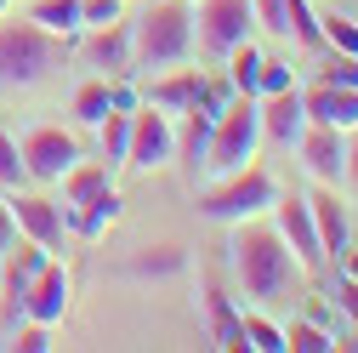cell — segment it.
<instances>
[{"mask_svg":"<svg viewBox=\"0 0 358 353\" xmlns=\"http://www.w3.org/2000/svg\"><path fill=\"white\" fill-rule=\"evenodd\" d=\"M239 234H234V274H239V291L250 296V302H290V291L307 279L301 274V262L290 256V245L279 240V228H267V223H256V216H245V223H234Z\"/></svg>","mask_w":358,"mask_h":353,"instance_id":"obj_1","label":"cell"},{"mask_svg":"<svg viewBox=\"0 0 358 353\" xmlns=\"http://www.w3.org/2000/svg\"><path fill=\"white\" fill-rule=\"evenodd\" d=\"M194 57V0H154L131 23V69H176Z\"/></svg>","mask_w":358,"mask_h":353,"instance_id":"obj_2","label":"cell"},{"mask_svg":"<svg viewBox=\"0 0 358 353\" xmlns=\"http://www.w3.org/2000/svg\"><path fill=\"white\" fill-rule=\"evenodd\" d=\"M69 57V40L29 23H0V85L6 92H23V85H40L52 69H63Z\"/></svg>","mask_w":358,"mask_h":353,"instance_id":"obj_3","label":"cell"},{"mask_svg":"<svg viewBox=\"0 0 358 353\" xmlns=\"http://www.w3.org/2000/svg\"><path fill=\"white\" fill-rule=\"evenodd\" d=\"M256 143H262V114H256V97H228V109L216 114L210 125V143H205V176H228L239 165L256 160Z\"/></svg>","mask_w":358,"mask_h":353,"instance_id":"obj_4","label":"cell"},{"mask_svg":"<svg viewBox=\"0 0 358 353\" xmlns=\"http://www.w3.org/2000/svg\"><path fill=\"white\" fill-rule=\"evenodd\" d=\"M273 200H279V183L250 160V165H239L228 176H216L199 194V216H210V223H245V216H262Z\"/></svg>","mask_w":358,"mask_h":353,"instance_id":"obj_5","label":"cell"},{"mask_svg":"<svg viewBox=\"0 0 358 353\" xmlns=\"http://www.w3.org/2000/svg\"><path fill=\"white\" fill-rule=\"evenodd\" d=\"M250 29H256L250 0H199V12H194V46L205 57H228L239 40H250Z\"/></svg>","mask_w":358,"mask_h":353,"instance_id":"obj_6","label":"cell"},{"mask_svg":"<svg viewBox=\"0 0 358 353\" xmlns=\"http://www.w3.org/2000/svg\"><path fill=\"white\" fill-rule=\"evenodd\" d=\"M46 262H52V251L40 240H29V234L0 251V319H6V325L23 319V291L34 285V274L46 268Z\"/></svg>","mask_w":358,"mask_h":353,"instance_id":"obj_7","label":"cell"},{"mask_svg":"<svg viewBox=\"0 0 358 353\" xmlns=\"http://www.w3.org/2000/svg\"><path fill=\"white\" fill-rule=\"evenodd\" d=\"M176 160V125L165 109L154 103H137L131 109V148H125V165L131 171H159Z\"/></svg>","mask_w":358,"mask_h":353,"instance_id":"obj_8","label":"cell"},{"mask_svg":"<svg viewBox=\"0 0 358 353\" xmlns=\"http://www.w3.org/2000/svg\"><path fill=\"white\" fill-rule=\"evenodd\" d=\"M17 148H23L29 183H57V176L80 160V137H74V131H63V125H34Z\"/></svg>","mask_w":358,"mask_h":353,"instance_id":"obj_9","label":"cell"},{"mask_svg":"<svg viewBox=\"0 0 358 353\" xmlns=\"http://www.w3.org/2000/svg\"><path fill=\"white\" fill-rule=\"evenodd\" d=\"M267 211H273V228L290 245V256L301 262V274H319L324 268V251H319V228H313V205L296 200V194H285V200H273Z\"/></svg>","mask_w":358,"mask_h":353,"instance_id":"obj_10","label":"cell"},{"mask_svg":"<svg viewBox=\"0 0 358 353\" xmlns=\"http://www.w3.org/2000/svg\"><path fill=\"white\" fill-rule=\"evenodd\" d=\"M296 154H301V165H307V176L313 183H330V188H341V176H347V131H336V125H301V137H296Z\"/></svg>","mask_w":358,"mask_h":353,"instance_id":"obj_11","label":"cell"},{"mask_svg":"<svg viewBox=\"0 0 358 353\" xmlns=\"http://www.w3.org/2000/svg\"><path fill=\"white\" fill-rule=\"evenodd\" d=\"M69 296H74V279H69V268L52 256L46 268L34 274V285L23 291V319H40V325H57L63 314H69Z\"/></svg>","mask_w":358,"mask_h":353,"instance_id":"obj_12","label":"cell"},{"mask_svg":"<svg viewBox=\"0 0 358 353\" xmlns=\"http://www.w3.org/2000/svg\"><path fill=\"white\" fill-rule=\"evenodd\" d=\"M301 109L313 125H336V131H358V85H330L313 80L301 92Z\"/></svg>","mask_w":358,"mask_h":353,"instance_id":"obj_13","label":"cell"},{"mask_svg":"<svg viewBox=\"0 0 358 353\" xmlns=\"http://www.w3.org/2000/svg\"><path fill=\"white\" fill-rule=\"evenodd\" d=\"M256 114H262V137L279 143V148H290V143L301 137V125H307V109H301V92H296V85L256 97Z\"/></svg>","mask_w":358,"mask_h":353,"instance_id":"obj_14","label":"cell"},{"mask_svg":"<svg viewBox=\"0 0 358 353\" xmlns=\"http://www.w3.org/2000/svg\"><path fill=\"white\" fill-rule=\"evenodd\" d=\"M80 52H85V63H92L103 80H114V74H137V69H131V23H125V18L92 29Z\"/></svg>","mask_w":358,"mask_h":353,"instance_id":"obj_15","label":"cell"},{"mask_svg":"<svg viewBox=\"0 0 358 353\" xmlns=\"http://www.w3.org/2000/svg\"><path fill=\"white\" fill-rule=\"evenodd\" d=\"M12 216H17V234H29V240H40L46 251H57L63 245V205L57 200H40V194H12Z\"/></svg>","mask_w":358,"mask_h":353,"instance_id":"obj_16","label":"cell"},{"mask_svg":"<svg viewBox=\"0 0 358 353\" xmlns=\"http://www.w3.org/2000/svg\"><path fill=\"white\" fill-rule=\"evenodd\" d=\"M307 205H313V228H319V251H324V262H336V251L352 245V216H347V205L336 200L330 183H319V194H313Z\"/></svg>","mask_w":358,"mask_h":353,"instance_id":"obj_17","label":"cell"},{"mask_svg":"<svg viewBox=\"0 0 358 353\" xmlns=\"http://www.w3.org/2000/svg\"><path fill=\"white\" fill-rule=\"evenodd\" d=\"M125 216V200H120V188L108 183V188H97L85 205H74V211H63V228H74V234H85V240H103L114 223Z\"/></svg>","mask_w":358,"mask_h":353,"instance_id":"obj_18","label":"cell"},{"mask_svg":"<svg viewBox=\"0 0 358 353\" xmlns=\"http://www.w3.org/2000/svg\"><path fill=\"white\" fill-rule=\"evenodd\" d=\"M199 92H205V69H171L165 80L148 85V103L165 109V114H188L199 103Z\"/></svg>","mask_w":358,"mask_h":353,"instance_id":"obj_19","label":"cell"},{"mask_svg":"<svg viewBox=\"0 0 358 353\" xmlns=\"http://www.w3.org/2000/svg\"><path fill=\"white\" fill-rule=\"evenodd\" d=\"M57 188H63V200H57V205H63V211H74V205H85V200H92L97 188H108V165L80 154V160H74V165L57 176Z\"/></svg>","mask_w":358,"mask_h":353,"instance_id":"obj_20","label":"cell"},{"mask_svg":"<svg viewBox=\"0 0 358 353\" xmlns=\"http://www.w3.org/2000/svg\"><path fill=\"white\" fill-rule=\"evenodd\" d=\"M205 307H210V325H216V347H228V353H250V347H245V319L234 314V296L205 291Z\"/></svg>","mask_w":358,"mask_h":353,"instance_id":"obj_21","label":"cell"},{"mask_svg":"<svg viewBox=\"0 0 358 353\" xmlns=\"http://www.w3.org/2000/svg\"><path fill=\"white\" fill-rule=\"evenodd\" d=\"M182 268H188V251H176V245H143L131 256L137 279H165V274H182Z\"/></svg>","mask_w":358,"mask_h":353,"instance_id":"obj_22","label":"cell"},{"mask_svg":"<svg viewBox=\"0 0 358 353\" xmlns=\"http://www.w3.org/2000/svg\"><path fill=\"white\" fill-rule=\"evenodd\" d=\"M222 63H228V85H234V92H239V97H256V74H262V52L250 46V40H239V46H234L228 57H222Z\"/></svg>","mask_w":358,"mask_h":353,"instance_id":"obj_23","label":"cell"},{"mask_svg":"<svg viewBox=\"0 0 358 353\" xmlns=\"http://www.w3.org/2000/svg\"><path fill=\"white\" fill-rule=\"evenodd\" d=\"M114 109V85L97 74V80H85L80 92H74V120L80 125H103V114Z\"/></svg>","mask_w":358,"mask_h":353,"instance_id":"obj_24","label":"cell"},{"mask_svg":"<svg viewBox=\"0 0 358 353\" xmlns=\"http://www.w3.org/2000/svg\"><path fill=\"white\" fill-rule=\"evenodd\" d=\"M40 29H52V34H80V0H34V12H29Z\"/></svg>","mask_w":358,"mask_h":353,"instance_id":"obj_25","label":"cell"},{"mask_svg":"<svg viewBox=\"0 0 358 353\" xmlns=\"http://www.w3.org/2000/svg\"><path fill=\"white\" fill-rule=\"evenodd\" d=\"M97 131H103V165H108V171L125 165V148H131V114H125V109H108Z\"/></svg>","mask_w":358,"mask_h":353,"instance_id":"obj_26","label":"cell"},{"mask_svg":"<svg viewBox=\"0 0 358 353\" xmlns=\"http://www.w3.org/2000/svg\"><path fill=\"white\" fill-rule=\"evenodd\" d=\"M245 319V347L250 353H290L285 347V325H273L267 314H239Z\"/></svg>","mask_w":358,"mask_h":353,"instance_id":"obj_27","label":"cell"},{"mask_svg":"<svg viewBox=\"0 0 358 353\" xmlns=\"http://www.w3.org/2000/svg\"><path fill=\"white\" fill-rule=\"evenodd\" d=\"M285 347H290V353H330V347H336V331L313 325V319H290V325H285Z\"/></svg>","mask_w":358,"mask_h":353,"instance_id":"obj_28","label":"cell"},{"mask_svg":"<svg viewBox=\"0 0 358 353\" xmlns=\"http://www.w3.org/2000/svg\"><path fill=\"white\" fill-rule=\"evenodd\" d=\"M319 29H324V46H330V52L358 57V18H347V12H324Z\"/></svg>","mask_w":358,"mask_h":353,"instance_id":"obj_29","label":"cell"},{"mask_svg":"<svg viewBox=\"0 0 358 353\" xmlns=\"http://www.w3.org/2000/svg\"><path fill=\"white\" fill-rule=\"evenodd\" d=\"M23 183H29V171H23V148H17V137H12V131L0 125V188H6V194H17Z\"/></svg>","mask_w":358,"mask_h":353,"instance_id":"obj_30","label":"cell"},{"mask_svg":"<svg viewBox=\"0 0 358 353\" xmlns=\"http://www.w3.org/2000/svg\"><path fill=\"white\" fill-rule=\"evenodd\" d=\"M250 12H256V23H262L267 34L290 40V0H250Z\"/></svg>","mask_w":358,"mask_h":353,"instance_id":"obj_31","label":"cell"},{"mask_svg":"<svg viewBox=\"0 0 358 353\" xmlns=\"http://www.w3.org/2000/svg\"><path fill=\"white\" fill-rule=\"evenodd\" d=\"M12 347H17V353H46V347H57V342H52V325L23 319V325H12Z\"/></svg>","mask_w":358,"mask_h":353,"instance_id":"obj_32","label":"cell"},{"mask_svg":"<svg viewBox=\"0 0 358 353\" xmlns=\"http://www.w3.org/2000/svg\"><path fill=\"white\" fill-rule=\"evenodd\" d=\"M125 18V0H80V29H103Z\"/></svg>","mask_w":358,"mask_h":353,"instance_id":"obj_33","label":"cell"},{"mask_svg":"<svg viewBox=\"0 0 358 353\" xmlns=\"http://www.w3.org/2000/svg\"><path fill=\"white\" fill-rule=\"evenodd\" d=\"M285 85H296V69H290V63H279V57H262L256 97H267V92H285Z\"/></svg>","mask_w":358,"mask_h":353,"instance_id":"obj_34","label":"cell"},{"mask_svg":"<svg viewBox=\"0 0 358 353\" xmlns=\"http://www.w3.org/2000/svg\"><path fill=\"white\" fill-rule=\"evenodd\" d=\"M319 80H330V85H358V57L324 46V69H319Z\"/></svg>","mask_w":358,"mask_h":353,"instance_id":"obj_35","label":"cell"},{"mask_svg":"<svg viewBox=\"0 0 358 353\" xmlns=\"http://www.w3.org/2000/svg\"><path fill=\"white\" fill-rule=\"evenodd\" d=\"M336 307L352 319V331H358V279H341L336 274Z\"/></svg>","mask_w":358,"mask_h":353,"instance_id":"obj_36","label":"cell"},{"mask_svg":"<svg viewBox=\"0 0 358 353\" xmlns=\"http://www.w3.org/2000/svg\"><path fill=\"white\" fill-rule=\"evenodd\" d=\"M17 240V216H12V200H0V251Z\"/></svg>","mask_w":358,"mask_h":353,"instance_id":"obj_37","label":"cell"},{"mask_svg":"<svg viewBox=\"0 0 358 353\" xmlns=\"http://www.w3.org/2000/svg\"><path fill=\"white\" fill-rule=\"evenodd\" d=\"M341 183H358V143H347V176Z\"/></svg>","mask_w":358,"mask_h":353,"instance_id":"obj_38","label":"cell"},{"mask_svg":"<svg viewBox=\"0 0 358 353\" xmlns=\"http://www.w3.org/2000/svg\"><path fill=\"white\" fill-rule=\"evenodd\" d=\"M6 6H12V0H0V18H6Z\"/></svg>","mask_w":358,"mask_h":353,"instance_id":"obj_39","label":"cell"},{"mask_svg":"<svg viewBox=\"0 0 358 353\" xmlns=\"http://www.w3.org/2000/svg\"><path fill=\"white\" fill-rule=\"evenodd\" d=\"M352 240H358V216H352Z\"/></svg>","mask_w":358,"mask_h":353,"instance_id":"obj_40","label":"cell"}]
</instances>
